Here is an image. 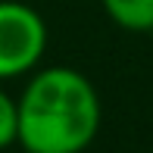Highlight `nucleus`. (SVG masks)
<instances>
[{"label":"nucleus","mask_w":153,"mask_h":153,"mask_svg":"<svg viewBox=\"0 0 153 153\" xmlns=\"http://www.w3.org/2000/svg\"><path fill=\"white\" fill-rule=\"evenodd\" d=\"M19 100V147L25 153H81L100 131V94L72 66L34 69Z\"/></svg>","instance_id":"f257e3e1"},{"label":"nucleus","mask_w":153,"mask_h":153,"mask_svg":"<svg viewBox=\"0 0 153 153\" xmlns=\"http://www.w3.org/2000/svg\"><path fill=\"white\" fill-rule=\"evenodd\" d=\"M19 144V100L0 88V150Z\"/></svg>","instance_id":"20e7f679"},{"label":"nucleus","mask_w":153,"mask_h":153,"mask_svg":"<svg viewBox=\"0 0 153 153\" xmlns=\"http://www.w3.org/2000/svg\"><path fill=\"white\" fill-rule=\"evenodd\" d=\"M47 22L22 0H0V81L31 75L47 53Z\"/></svg>","instance_id":"f03ea898"},{"label":"nucleus","mask_w":153,"mask_h":153,"mask_svg":"<svg viewBox=\"0 0 153 153\" xmlns=\"http://www.w3.org/2000/svg\"><path fill=\"white\" fill-rule=\"evenodd\" d=\"M100 3H103V13L119 28L134 34L153 31V0H100Z\"/></svg>","instance_id":"7ed1b4c3"}]
</instances>
